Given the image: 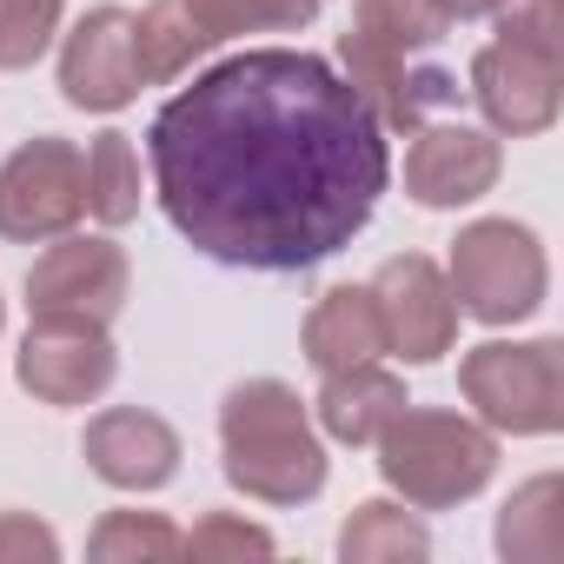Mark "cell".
<instances>
[{
	"label": "cell",
	"mask_w": 564,
	"mask_h": 564,
	"mask_svg": "<svg viewBox=\"0 0 564 564\" xmlns=\"http://www.w3.org/2000/svg\"><path fill=\"white\" fill-rule=\"evenodd\" d=\"M173 232L246 272H306L352 246L392 180L386 127L319 54L246 47L153 113Z\"/></svg>",
	"instance_id": "cell-1"
},
{
	"label": "cell",
	"mask_w": 564,
	"mask_h": 564,
	"mask_svg": "<svg viewBox=\"0 0 564 564\" xmlns=\"http://www.w3.org/2000/svg\"><path fill=\"white\" fill-rule=\"evenodd\" d=\"M219 445H226V478L259 505H306L326 485V445L300 392L279 379H246L226 392Z\"/></svg>",
	"instance_id": "cell-2"
},
{
	"label": "cell",
	"mask_w": 564,
	"mask_h": 564,
	"mask_svg": "<svg viewBox=\"0 0 564 564\" xmlns=\"http://www.w3.org/2000/svg\"><path fill=\"white\" fill-rule=\"evenodd\" d=\"M379 471L386 485L419 505V511H445V505H465L485 491V478L498 471V438L458 412H425V405H405L379 438Z\"/></svg>",
	"instance_id": "cell-3"
},
{
	"label": "cell",
	"mask_w": 564,
	"mask_h": 564,
	"mask_svg": "<svg viewBox=\"0 0 564 564\" xmlns=\"http://www.w3.org/2000/svg\"><path fill=\"white\" fill-rule=\"evenodd\" d=\"M465 399L491 432L511 438H544L564 425V346L557 339H524V346H471L458 366Z\"/></svg>",
	"instance_id": "cell-4"
},
{
	"label": "cell",
	"mask_w": 564,
	"mask_h": 564,
	"mask_svg": "<svg viewBox=\"0 0 564 564\" xmlns=\"http://www.w3.org/2000/svg\"><path fill=\"white\" fill-rule=\"evenodd\" d=\"M445 286H452L458 313H471L485 326H518L544 306V246L511 219H478L452 246Z\"/></svg>",
	"instance_id": "cell-5"
},
{
	"label": "cell",
	"mask_w": 564,
	"mask_h": 564,
	"mask_svg": "<svg viewBox=\"0 0 564 564\" xmlns=\"http://www.w3.org/2000/svg\"><path fill=\"white\" fill-rule=\"evenodd\" d=\"M87 213V166L67 140H28L0 166V232L8 239H61Z\"/></svg>",
	"instance_id": "cell-6"
},
{
	"label": "cell",
	"mask_w": 564,
	"mask_h": 564,
	"mask_svg": "<svg viewBox=\"0 0 564 564\" xmlns=\"http://www.w3.org/2000/svg\"><path fill=\"white\" fill-rule=\"evenodd\" d=\"M28 306L34 319H87L107 326L127 306V252L113 239H67L47 246L28 272Z\"/></svg>",
	"instance_id": "cell-7"
},
{
	"label": "cell",
	"mask_w": 564,
	"mask_h": 564,
	"mask_svg": "<svg viewBox=\"0 0 564 564\" xmlns=\"http://www.w3.org/2000/svg\"><path fill=\"white\" fill-rule=\"evenodd\" d=\"M372 306H379V326H386V346L412 366L452 352L458 339V300L445 286V272L419 252L405 259H386L379 279H372Z\"/></svg>",
	"instance_id": "cell-8"
},
{
	"label": "cell",
	"mask_w": 564,
	"mask_h": 564,
	"mask_svg": "<svg viewBox=\"0 0 564 564\" xmlns=\"http://www.w3.org/2000/svg\"><path fill=\"white\" fill-rule=\"evenodd\" d=\"M147 87L140 74V14L94 8L61 47V94L87 113H113Z\"/></svg>",
	"instance_id": "cell-9"
},
{
	"label": "cell",
	"mask_w": 564,
	"mask_h": 564,
	"mask_svg": "<svg viewBox=\"0 0 564 564\" xmlns=\"http://www.w3.org/2000/svg\"><path fill=\"white\" fill-rule=\"evenodd\" d=\"M120 359H113V339L107 326H87V319H34L28 339H21V386L41 399V405H87L113 386Z\"/></svg>",
	"instance_id": "cell-10"
},
{
	"label": "cell",
	"mask_w": 564,
	"mask_h": 564,
	"mask_svg": "<svg viewBox=\"0 0 564 564\" xmlns=\"http://www.w3.org/2000/svg\"><path fill=\"white\" fill-rule=\"evenodd\" d=\"M339 61H346L352 94H359V100L372 107V120L392 127V133H419L425 113L458 107V74H445V67H412V54H386V47L346 34V41H339Z\"/></svg>",
	"instance_id": "cell-11"
},
{
	"label": "cell",
	"mask_w": 564,
	"mask_h": 564,
	"mask_svg": "<svg viewBox=\"0 0 564 564\" xmlns=\"http://www.w3.org/2000/svg\"><path fill=\"white\" fill-rule=\"evenodd\" d=\"M471 100L485 107V120L511 140L524 133H544L557 120V100H564V61H544L531 47H511V41H491L478 61H471Z\"/></svg>",
	"instance_id": "cell-12"
},
{
	"label": "cell",
	"mask_w": 564,
	"mask_h": 564,
	"mask_svg": "<svg viewBox=\"0 0 564 564\" xmlns=\"http://www.w3.org/2000/svg\"><path fill=\"white\" fill-rule=\"evenodd\" d=\"M498 140L478 127H419L405 153V193L419 206H471L498 186Z\"/></svg>",
	"instance_id": "cell-13"
},
{
	"label": "cell",
	"mask_w": 564,
	"mask_h": 564,
	"mask_svg": "<svg viewBox=\"0 0 564 564\" xmlns=\"http://www.w3.org/2000/svg\"><path fill=\"white\" fill-rule=\"evenodd\" d=\"M87 465L120 491H160L180 471V432L140 405H113L87 425Z\"/></svg>",
	"instance_id": "cell-14"
},
{
	"label": "cell",
	"mask_w": 564,
	"mask_h": 564,
	"mask_svg": "<svg viewBox=\"0 0 564 564\" xmlns=\"http://www.w3.org/2000/svg\"><path fill=\"white\" fill-rule=\"evenodd\" d=\"M379 352H386V326H379L372 286H333L306 319V359L333 379V372H352Z\"/></svg>",
	"instance_id": "cell-15"
},
{
	"label": "cell",
	"mask_w": 564,
	"mask_h": 564,
	"mask_svg": "<svg viewBox=\"0 0 564 564\" xmlns=\"http://www.w3.org/2000/svg\"><path fill=\"white\" fill-rule=\"evenodd\" d=\"M405 405H412L405 386L366 359V366L326 379V392H319V425H326V438H339V445H372Z\"/></svg>",
	"instance_id": "cell-16"
},
{
	"label": "cell",
	"mask_w": 564,
	"mask_h": 564,
	"mask_svg": "<svg viewBox=\"0 0 564 564\" xmlns=\"http://www.w3.org/2000/svg\"><path fill=\"white\" fill-rule=\"evenodd\" d=\"M557 505H564V485L551 471L531 478L524 491H511V505L498 518V551L511 564H551L564 551V511Z\"/></svg>",
	"instance_id": "cell-17"
},
{
	"label": "cell",
	"mask_w": 564,
	"mask_h": 564,
	"mask_svg": "<svg viewBox=\"0 0 564 564\" xmlns=\"http://www.w3.org/2000/svg\"><path fill=\"white\" fill-rule=\"evenodd\" d=\"M352 34L386 54H425L452 34V14H445V0H359Z\"/></svg>",
	"instance_id": "cell-18"
},
{
	"label": "cell",
	"mask_w": 564,
	"mask_h": 564,
	"mask_svg": "<svg viewBox=\"0 0 564 564\" xmlns=\"http://www.w3.org/2000/svg\"><path fill=\"white\" fill-rule=\"evenodd\" d=\"M80 166H87V213L100 226H127L140 213V153H133V140L100 133Z\"/></svg>",
	"instance_id": "cell-19"
},
{
	"label": "cell",
	"mask_w": 564,
	"mask_h": 564,
	"mask_svg": "<svg viewBox=\"0 0 564 564\" xmlns=\"http://www.w3.org/2000/svg\"><path fill=\"white\" fill-rule=\"evenodd\" d=\"M425 551H432L425 524H419L412 511L386 505V498L359 505V511L346 518V531H339V557H346V564H386V557H425Z\"/></svg>",
	"instance_id": "cell-20"
},
{
	"label": "cell",
	"mask_w": 564,
	"mask_h": 564,
	"mask_svg": "<svg viewBox=\"0 0 564 564\" xmlns=\"http://www.w3.org/2000/svg\"><path fill=\"white\" fill-rule=\"evenodd\" d=\"M206 28L186 14V0H153L140 14V74L147 80H180L199 54H206Z\"/></svg>",
	"instance_id": "cell-21"
},
{
	"label": "cell",
	"mask_w": 564,
	"mask_h": 564,
	"mask_svg": "<svg viewBox=\"0 0 564 564\" xmlns=\"http://www.w3.org/2000/svg\"><path fill=\"white\" fill-rule=\"evenodd\" d=\"M326 0H186V14L206 28V41H232V34H279V28H306Z\"/></svg>",
	"instance_id": "cell-22"
},
{
	"label": "cell",
	"mask_w": 564,
	"mask_h": 564,
	"mask_svg": "<svg viewBox=\"0 0 564 564\" xmlns=\"http://www.w3.org/2000/svg\"><path fill=\"white\" fill-rule=\"evenodd\" d=\"M87 551H94L100 564H166V557L186 551V538H180L160 511H113V518L94 531Z\"/></svg>",
	"instance_id": "cell-23"
},
{
	"label": "cell",
	"mask_w": 564,
	"mask_h": 564,
	"mask_svg": "<svg viewBox=\"0 0 564 564\" xmlns=\"http://www.w3.org/2000/svg\"><path fill=\"white\" fill-rule=\"evenodd\" d=\"M61 34V0H0V67H34Z\"/></svg>",
	"instance_id": "cell-24"
},
{
	"label": "cell",
	"mask_w": 564,
	"mask_h": 564,
	"mask_svg": "<svg viewBox=\"0 0 564 564\" xmlns=\"http://www.w3.org/2000/svg\"><path fill=\"white\" fill-rule=\"evenodd\" d=\"M498 41L531 47L544 61H564V0H505L498 8Z\"/></svg>",
	"instance_id": "cell-25"
},
{
	"label": "cell",
	"mask_w": 564,
	"mask_h": 564,
	"mask_svg": "<svg viewBox=\"0 0 564 564\" xmlns=\"http://www.w3.org/2000/svg\"><path fill=\"white\" fill-rule=\"evenodd\" d=\"M186 551H193V557H272V538H265L259 524H246V518L213 511V518L186 538Z\"/></svg>",
	"instance_id": "cell-26"
},
{
	"label": "cell",
	"mask_w": 564,
	"mask_h": 564,
	"mask_svg": "<svg viewBox=\"0 0 564 564\" xmlns=\"http://www.w3.org/2000/svg\"><path fill=\"white\" fill-rule=\"evenodd\" d=\"M14 557H61V538L34 524L28 511H8L0 518V564H14Z\"/></svg>",
	"instance_id": "cell-27"
},
{
	"label": "cell",
	"mask_w": 564,
	"mask_h": 564,
	"mask_svg": "<svg viewBox=\"0 0 564 564\" xmlns=\"http://www.w3.org/2000/svg\"><path fill=\"white\" fill-rule=\"evenodd\" d=\"M505 0H445V14L452 21H478V14H498Z\"/></svg>",
	"instance_id": "cell-28"
}]
</instances>
